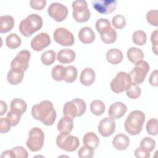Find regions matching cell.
I'll list each match as a JSON object with an SVG mask.
<instances>
[{
	"label": "cell",
	"mask_w": 158,
	"mask_h": 158,
	"mask_svg": "<svg viewBox=\"0 0 158 158\" xmlns=\"http://www.w3.org/2000/svg\"><path fill=\"white\" fill-rule=\"evenodd\" d=\"M98 131L104 137L111 136L115 130V123L114 119L110 117H105L102 119L98 125Z\"/></svg>",
	"instance_id": "cell-15"
},
{
	"label": "cell",
	"mask_w": 158,
	"mask_h": 158,
	"mask_svg": "<svg viewBox=\"0 0 158 158\" xmlns=\"http://www.w3.org/2000/svg\"><path fill=\"white\" fill-rule=\"evenodd\" d=\"M27 108L26 102L20 98H15L10 102V109L15 110L23 114Z\"/></svg>",
	"instance_id": "cell-30"
},
{
	"label": "cell",
	"mask_w": 158,
	"mask_h": 158,
	"mask_svg": "<svg viewBox=\"0 0 158 158\" xmlns=\"http://www.w3.org/2000/svg\"><path fill=\"white\" fill-rule=\"evenodd\" d=\"M83 142L84 146L95 149L99 144V139L94 133L88 132L84 135Z\"/></svg>",
	"instance_id": "cell-24"
},
{
	"label": "cell",
	"mask_w": 158,
	"mask_h": 158,
	"mask_svg": "<svg viewBox=\"0 0 158 158\" xmlns=\"http://www.w3.org/2000/svg\"><path fill=\"white\" fill-rule=\"evenodd\" d=\"M156 146L155 141L150 137H145L141 139L139 147L148 152L152 151Z\"/></svg>",
	"instance_id": "cell-37"
},
{
	"label": "cell",
	"mask_w": 158,
	"mask_h": 158,
	"mask_svg": "<svg viewBox=\"0 0 158 158\" xmlns=\"http://www.w3.org/2000/svg\"><path fill=\"white\" fill-rule=\"evenodd\" d=\"M14 25V19L10 15L0 17V33H5L10 31Z\"/></svg>",
	"instance_id": "cell-25"
},
{
	"label": "cell",
	"mask_w": 158,
	"mask_h": 158,
	"mask_svg": "<svg viewBox=\"0 0 158 158\" xmlns=\"http://www.w3.org/2000/svg\"><path fill=\"white\" fill-rule=\"evenodd\" d=\"M65 67L62 65L54 66L51 71L52 78L57 81H60L64 80L65 75Z\"/></svg>",
	"instance_id": "cell-31"
},
{
	"label": "cell",
	"mask_w": 158,
	"mask_h": 158,
	"mask_svg": "<svg viewBox=\"0 0 158 158\" xmlns=\"http://www.w3.org/2000/svg\"><path fill=\"white\" fill-rule=\"evenodd\" d=\"M147 132L152 136L157 135L158 133V120L156 118H151L146 123Z\"/></svg>",
	"instance_id": "cell-39"
},
{
	"label": "cell",
	"mask_w": 158,
	"mask_h": 158,
	"mask_svg": "<svg viewBox=\"0 0 158 158\" xmlns=\"http://www.w3.org/2000/svg\"><path fill=\"white\" fill-rule=\"evenodd\" d=\"M149 64L144 60H140L136 62L134 68L128 73L131 83L137 85L142 83L149 72Z\"/></svg>",
	"instance_id": "cell-6"
},
{
	"label": "cell",
	"mask_w": 158,
	"mask_h": 158,
	"mask_svg": "<svg viewBox=\"0 0 158 158\" xmlns=\"http://www.w3.org/2000/svg\"><path fill=\"white\" fill-rule=\"evenodd\" d=\"M97 31L101 34L107 33L112 28L109 20L107 19H99L95 24Z\"/></svg>",
	"instance_id": "cell-28"
},
{
	"label": "cell",
	"mask_w": 158,
	"mask_h": 158,
	"mask_svg": "<svg viewBox=\"0 0 158 158\" xmlns=\"http://www.w3.org/2000/svg\"><path fill=\"white\" fill-rule=\"evenodd\" d=\"M112 23L114 28L117 29H122L126 25V19L125 17L121 14H117L113 17Z\"/></svg>",
	"instance_id": "cell-40"
},
{
	"label": "cell",
	"mask_w": 158,
	"mask_h": 158,
	"mask_svg": "<svg viewBox=\"0 0 158 158\" xmlns=\"http://www.w3.org/2000/svg\"><path fill=\"white\" fill-rule=\"evenodd\" d=\"M72 6L73 8L72 15L76 22L83 23L87 22L89 19L91 13L88 8V4L86 1H74Z\"/></svg>",
	"instance_id": "cell-7"
},
{
	"label": "cell",
	"mask_w": 158,
	"mask_h": 158,
	"mask_svg": "<svg viewBox=\"0 0 158 158\" xmlns=\"http://www.w3.org/2000/svg\"><path fill=\"white\" fill-rule=\"evenodd\" d=\"M100 36H101V40L104 43L111 44L115 41V40L117 39V32H116L115 30L113 28H111L107 33H104V34H101Z\"/></svg>",
	"instance_id": "cell-36"
},
{
	"label": "cell",
	"mask_w": 158,
	"mask_h": 158,
	"mask_svg": "<svg viewBox=\"0 0 158 158\" xmlns=\"http://www.w3.org/2000/svg\"><path fill=\"white\" fill-rule=\"evenodd\" d=\"M31 115L35 119L41 121L47 126L52 125L57 116L52 103L48 100L42 101L34 105L31 108Z\"/></svg>",
	"instance_id": "cell-1"
},
{
	"label": "cell",
	"mask_w": 158,
	"mask_h": 158,
	"mask_svg": "<svg viewBox=\"0 0 158 158\" xmlns=\"http://www.w3.org/2000/svg\"><path fill=\"white\" fill-rule=\"evenodd\" d=\"M78 38L84 44H91L95 40V34L91 28L85 27L80 30Z\"/></svg>",
	"instance_id": "cell-18"
},
{
	"label": "cell",
	"mask_w": 158,
	"mask_h": 158,
	"mask_svg": "<svg viewBox=\"0 0 158 158\" xmlns=\"http://www.w3.org/2000/svg\"><path fill=\"white\" fill-rule=\"evenodd\" d=\"M15 157L27 158L28 156V152L22 146H15L12 149Z\"/></svg>",
	"instance_id": "cell-43"
},
{
	"label": "cell",
	"mask_w": 158,
	"mask_h": 158,
	"mask_svg": "<svg viewBox=\"0 0 158 158\" xmlns=\"http://www.w3.org/2000/svg\"><path fill=\"white\" fill-rule=\"evenodd\" d=\"M158 30H155L151 34V41L152 44V49L156 55H157V44H158Z\"/></svg>",
	"instance_id": "cell-46"
},
{
	"label": "cell",
	"mask_w": 158,
	"mask_h": 158,
	"mask_svg": "<svg viewBox=\"0 0 158 158\" xmlns=\"http://www.w3.org/2000/svg\"><path fill=\"white\" fill-rule=\"evenodd\" d=\"M1 158H3V157H15V155L12 151V150H6L5 151H4L1 156Z\"/></svg>",
	"instance_id": "cell-49"
},
{
	"label": "cell",
	"mask_w": 158,
	"mask_h": 158,
	"mask_svg": "<svg viewBox=\"0 0 158 158\" xmlns=\"http://www.w3.org/2000/svg\"><path fill=\"white\" fill-rule=\"evenodd\" d=\"M127 55L128 60L133 64H135L144 58V53L143 51L141 49L135 47L129 48L127 51Z\"/></svg>",
	"instance_id": "cell-26"
},
{
	"label": "cell",
	"mask_w": 158,
	"mask_h": 158,
	"mask_svg": "<svg viewBox=\"0 0 158 158\" xmlns=\"http://www.w3.org/2000/svg\"><path fill=\"white\" fill-rule=\"evenodd\" d=\"M78 156L80 158H91L94 156V149L83 146L78 150Z\"/></svg>",
	"instance_id": "cell-42"
},
{
	"label": "cell",
	"mask_w": 158,
	"mask_h": 158,
	"mask_svg": "<svg viewBox=\"0 0 158 158\" xmlns=\"http://www.w3.org/2000/svg\"><path fill=\"white\" fill-rule=\"evenodd\" d=\"M96 78L95 72L91 68H85L82 70L80 77V83L85 86L91 85Z\"/></svg>",
	"instance_id": "cell-21"
},
{
	"label": "cell",
	"mask_w": 158,
	"mask_h": 158,
	"mask_svg": "<svg viewBox=\"0 0 158 158\" xmlns=\"http://www.w3.org/2000/svg\"><path fill=\"white\" fill-rule=\"evenodd\" d=\"M131 83L129 74L125 72H118L110 82V88L115 93H120L125 91Z\"/></svg>",
	"instance_id": "cell-9"
},
{
	"label": "cell",
	"mask_w": 158,
	"mask_h": 158,
	"mask_svg": "<svg viewBox=\"0 0 158 158\" xmlns=\"http://www.w3.org/2000/svg\"><path fill=\"white\" fill-rule=\"evenodd\" d=\"M48 13L56 22H60L67 17L68 9L65 5L61 3L52 2L48 8Z\"/></svg>",
	"instance_id": "cell-11"
},
{
	"label": "cell",
	"mask_w": 158,
	"mask_h": 158,
	"mask_svg": "<svg viewBox=\"0 0 158 158\" xmlns=\"http://www.w3.org/2000/svg\"><path fill=\"white\" fill-rule=\"evenodd\" d=\"M51 44V38L46 33H40L35 36L31 41L30 45L31 48L36 51H40L49 46Z\"/></svg>",
	"instance_id": "cell-14"
},
{
	"label": "cell",
	"mask_w": 158,
	"mask_h": 158,
	"mask_svg": "<svg viewBox=\"0 0 158 158\" xmlns=\"http://www.w3.org/2000/svg\"><path fill=\"white\" fill-rule=\"evenodd\" d=\"M91 3L98 12L108 14L112 13L116 9L117 1L116 0H96L93 1Z\"/></svg>",
	"instance_id": "cell-13"
},
{
	"label": "cell",
	"mask_w": 158,
	"mask_h": 158,
	"mask_svg": "<svg viewBox=\"0 0 158 158\" xmlns=\"http://www.w3.org/2000/svg\"><path fill=\"white\" fill-rule=\"evenodd\" d=\"M56 60V52L52 50L45 51L41 56V60L45 65H51Z\"/></svg>",
	"instance_id": "cell-33"
},
{
	"label": "cell",
	"mask_w": 158,
	"mask_h": 158,
	"mask_svg": "<svg viewBox=\"0 0 158 158\" xmlns=\"http://www.w3.org/2000/svg\"><path fill=\"white\" fill-rule=\"evenodd\" d=\"M21 43V38L16 33H10L6 38V44L10 49H16Z\"/></svg>",
	"instance_id": "cell-27"
},
{
	"label": "cell",
	"mask_w": 158,
	"mask_h": 158,
	"mask_svg": "<svg viewBox=\"0 0 158 158\" xmlns=\"http://www.w3.org/2000/svg\"><path fill=\"white\" fill-rule=\"evenodd\" d=\"M135 156L138 158H149L151 154L150 152L145 151L144 149L139 147L135 151Z\"/></svg>",
	"instance_id": "cell-47"
},
{
	"label": "cell",
	"mask_w": 158,
	"mask_h": 158,
	"mask_svg": "<svg viewBox=\"0 0 158 158\" xmlns=\"http://www.w3.org/2000/svg\"><path fill=\"white\" fill-rule=\"evenodd\" d=\"M73 127V119L64 116L62 117L57 123V130L62 134H69Z\"/></svg>",
	"instance_id": "cell-20"
},
{
	"label": "cell",
	"mask_w": 158,
	"mask_h": 158,
	"mask_svg": "<svg viewBox=\"0 0 158 158\" xmlns=\"http://www.w3.org/2000/svg\"><path fill=\"white\" fill-rule=\"evenodd\" d=\"M127 110V106L122 102H115L112 104L108 110L109 117L113 119L122 118Z\"/></svg>",
	"instance_id": "cell-16"
},
{
	"label": "cell",
	"mask_w": 158,
	"mask_h": 158,
	"mask_svg": "<svg viewBox=\"0 0 158 158\" xmlns=\"http://www.w3.org/2000/svg\"><path fill=\"white\" fill-rule=\"evenodd\" d=\"M30 57L31 54L29 51L22 50L20 51L12 60L10 63L11 68L20 69L23 71L27 70Z\"/></svg>",
	"instance_id": "cell-12"
},
{
	"label": "cell",
	"mask_w": 158,
	"mask_h": 158,
	"mask_svg": "<svg viewBox=\"0 0 158 158\" xmlns=\"http://www.w3.org/2000/svg\"><path fill=\"white\" fill-rule=\"evenodd\" d=\"M46 4V0H31L30 1V6L37 10H42Z\"/></svg>",
	"instance_id": "cell-45"
},
{
	"label": "cell",
	"mask_w": 158,
	"mask_h": 158,
	"mask_svg": "<svg viewBox=\"0 0 158 158\" xmlns=\"http://www.w3.org/2000/svg\"><path fill=\"white\" fill-rule=\"evenodd\" d=\"M42 26L43 19L41 16L36 14H31L20 22L19 29L22 35L30 37L41 29Z\"/></svg>",
	"instance_id": "cell-3"
},
{
	"label": "cell",
	"mask_w": 158,
	"mask_h": 158,
	"mask_svg": "<svg viewBox=\"0 0 158 158\" xmlns=\"http://www.w3.org/2000/svg\"><path fill=\"white\" fill-rule=\"evenodd\" d=\"M86 110V102L81 99L75 98L64 104L63 114L65 117L73 119L76 117H80L83 115Z\"/></svg>",
	"instance_id": "cell-4"
},
{
	"label": "cell",
	"mask_w": 158,
	"mask_h": 158,
	"mask_svg": "<svg viewBox=\"0 0 158 158\" xmlns=\"http://www.w3.org/2000/svg\"><path fill=\"white\" fill-rule=\"evenodd\" d=\"M0 106H1V109H0V115H4L6 112L7 111V106L6 104V103L3 101L2 100L1 101V102H0Z\"/></svg>",
	"instance_id": "cell-50"
},
{
	"label": "cell",
	"mask_w": 158,
	"mask_h": 158,
	"mask_svg": "<svg viewBox=\"0 0 158 158\" xmlns=\"http://www.w3.org/2000/svg\"><path fill=\"white\" fill-rule=\"evenodd\" d=\"M11 124L7 117L1 118L0 120V132L1 133H7L11 127Z\"/></svg>",
	"instance_id": "cell-44"
},
{
	"label": "cell",
	"mask_w": 158,
	"mask_h": 158,
	"mask_svg": "<svg viewBox=\"0 0 158 158\" xmlns=\"http://www.w3.org/2000/svg\"><path fill=\"white\" fill-rule=\"evenodd\" d=\"M56 144L61 149L68 152L75 151L80 145L79 139L73 135L60 133L57 136Z\"/></svg>",
	"instance_id": "cell-8"
},
{
	"label": "cell",
	"mask_w": 158,
	"mask_h": 158,
	"mask_svg": "<svg viewBox=\"0 0 158 158\" xmlns=\"http://www.w3.org/2000/svg\"><path fill=\"white\" fill-rule=\"evenodd\" d=\"M149 83L153 86H157V70H154L149 77Z\"/></svg>",
	"instance_id": "cell-48"
},
{
	"label": "cell",
	"mask_w": 158,
	"mask_h": 158,
	"mask_svg": "<svg viewBox=\"0 0 158 158\" xmlns=\"http://www.w3.org/2000/svg\"><path fill=\"white\" fill-rule=\"evenodd\" d=\"M145 122L144 113L141 110L131 111L125 121V129L131 135L140 133Z\"/></svg>",
	"instance_id": "cell-2"
},
{
	"label": "cell",
	"mask_w": 158,
	"mask_h": 158,
	"mask_svg": "<svg viewBox=\"0 0 158 158\" xmlns=\"http://www.w3.org/2000/svg\"><path fill=\"white\" fill-rule=\"evenodd\" d=\"M123 58V55L122 52L117 49H110L106 53V59L107 60L114 65L118 64L120 63Z\"/></svg>",
	"instance_id": "cell-23"
},
{
	"label": "cell",
	"mask_w": 158,
	"mask_h": 158,
	"mask_svg": "<svg viewBox=\"0 0 158 158\" xmlns=\"http://www.w3.org/2000/svg\"><path fill=\"white\" fill-rule=\"evenodd\" d=\"M44 141V134L43 131L38 127H34L29 131L26 145L31 151L36 152L43 148Z\"/></svg>",
	"instance_id": "cell-5"
},
{
	"label": "cell",
	"mask_w": 158,
	"mask_h": 158,
	"mask_svg": "<svg viewBox=\"0 0 158 158\" xmlns=\"http://www.w3.org/2000/svg\"><path fill=\"white\" fill-rule=\"evenodd\" d=\"M65 75L64 81L67 83L73 82L77 77V70L75 67L73 65H69L65 67Z\"/></svg>",
	"instance_id": "cell-34"
},
{
	"label": "cell",
	"mask_w": 158,
	"mask_h": 158,
	"mask_svg": "<svg viewBox=\"0 0 158 158\" xmlns=\"http://www.w3.org/2000/svg\"><path fill=\"white\" fill-rule=\"evenodd\" d=\"M127 96L133 99H137L139 97L141 93V89L139 86L135 83H131L129 87L125 90Z\"/></svg>",
	"instance_id": "cell-32"
},
{
	"label": "cell",
	"mask_w": 158,
	"mask_h": 158,
	"mask_svg": "<svg viewBox=\"0 0 158 158\" xmlns=\"http://www.w3.org/2000/svg\"><path fill=\"white\" fill-rule=\"evenodd\" d=\"M132 40L135 44L138 46H143L146 42V34L144 31L137 30L133 33L132 35Z\"/></svg>",
	"instance_id": "cell-35"
},
{
	"label": "cell",
	"mask_w": 158,
	"mask_h": 158,
	"mask_svg": "<svg viewBox=\"0 0 158 158\" xmlns=\"http://www.w3.org/2000/svg\"><path fill=\"white\" fill-rule=\"evenodd\" d=\"M22 115V114L20 112L14 109H10L7 112L6 117L10 122L12 127H14L19 123Z\"/></svg>",
	"instance_id": "cell-38"
},
{
	"label": "cell",
	"mask_w": 158,
	"mask_h": 158,
	"mask_svg": "<svg viewBox=\"0 0 158 158\" xmlns=\"http://www.w3.org/2000/svg\"><path fill=\"white\" fill-rule=\"evenodd\" d=\"M53 37L56 42L63 46H71L75 41L72 33L63 27L56 29L53 33Z\"/></svg>",
	"instance_id": "cell-10"
},
{
	"label": "cell",
	"mask_w": 158,
	"mask_h": 158,
	"mask_svg": "<svg viewBox=\"0 0 158 158\" xmlns=\"http://www.w3.org/2000/svg\"><path fill=\"white\" fill-rule=\"evenodd\" d=\"M146 19L148 22L154 27L158 26V11L157 10H151L147 12Z\"/></svg>",
	"instance_id": "cell-41"
},
{
	"label": "cell",
	"mask_w": 158,
	"mask_h": 158,
	"mask_svg": "<svg viewBox=\"0 0 158 158\" xmlns=\"http://www.w3.org/2000/svg\"><path fill=\"white\" fill-rule=\"evenodd\" d=\"M112 144L116 149L123 151L128 148L130 144V139L126 135L119 133L113 138Z\"/></svg>",
	"instance_id": "cell-17"
},
{
	"label": "cell",
	"mask_w": 158,
	"mask_h": 158,
	"mask_svg": "<svg viewBox=\"0 0 158 158\" xmlns=\"http://www.w3.org/2000/svg\"><path fill=\"white\" fill-rule=\"evenodd\" d=\"M105 104L101 100H94L90 104V110L95 115H101L105 111Z\"/></svg>",
	"instance_id": "cell-29"
},
{
	"label": "cell",
	"mask_w": 158,
	"mask_h": 158,
	"mask_svg": "<svg viewBox=\"0 0 158 158\" xmlns=\"http://www.w3.org/2000/svg\"><path fill=\"white\" fill-rule=\"evenodd\" d=\"M23 76L24 71L15 68H11L7 74V80L10 84L15 85L22 82Z\"/></svg>",
	"instance_id": "cell-19"
},
{
	"label": "cell",
	"mask_w": 158,
	"mask_h": 158,
	"mask_svg": "<svg viewBox=\"0 0 158 158\" xmlns=\"http://www.w3.org/2000/svg\"><path fill=\"white\" fill-rule=\"evenodd\" d=\"M75 52L70 49H63L59 51L57 54V59L62 64L72 62L75 59Z\"/></svg>",
	"instance_id": "cell-22"
}]
</instances>
